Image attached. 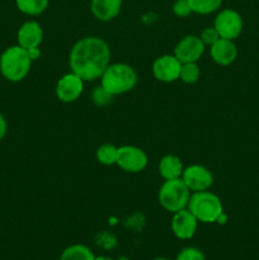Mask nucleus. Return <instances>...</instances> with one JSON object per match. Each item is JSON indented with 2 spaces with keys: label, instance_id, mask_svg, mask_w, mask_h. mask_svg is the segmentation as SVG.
<instances>
[{
  "label": "nucleus",
  "instance_id": "f257e3e1",
  "mask_svg": "<svg viewBox=\"0 0 259 260\" xmlns=\"http://www.w3.org/2000/svg\"><path fill=\"white\" fill-rule=\"evenodd\" d=\"M111 61V48L103 38L84 37L73 46L69 55L71 71L84 81L101 79Z\"/></svg>",
  "mask_w": 259,
  "mask_h": 260
},
{
  "label": "nucleus",
  "instance_id": "f03ea898",
  "mask_svg": "<svg viewBox=\"0 0 259 260\" xmlns=\"http://www.w3.org/2000/svg\"><path fill=\"white\" fill-rule=\"evenodd\" d=\"M136 84V71L132 66L123 62L109 63L101 76V86L112 96L128 93Z\"/></svg>",
  "mask_w": 259,
  "mask_h": 260
},
{
  "label": "nucleus",
  "instance_id": "7ed1b4c3",
  "mask_svg": "<svg viewBox=\"0 0 259 260\" xmlns=\"http://www.w3.org/2000/svg\"><path fill=\"white\" fill-rule=\"evenodd\" d=\"M32 62L25 48L10 46L0 55V73L8 81L19 83L28 75Z\"/></svg>",
  "mask_w": 259,
  "mask_h": 260
},
{
  "label": "nucleus",
  "instance_id": "20e7f679",
  "mask_svg": "<svg viewBox=\"0 0 259 260\" xmlns=\"http://www.w3.org/2000/svg\"><path fill=\"white\" fill-rule=\"evenodd\" d=\"M187 208L195 215L198 222L202 223L217 222L223 215V206L220 197L208 190L192 193Z\"/></svg>",
  "mask_w": 259,
  "mask_h": 260
},
{
  "label": "nucleus",
  "instance_id": "39448f33",
  "mask_svg": "<svg viewBox=\"0 0 259 260\" xmlns=\"http://www.w3.org/2000/svg\"><path fill=\"white\" fill-rule=\"evenodd\" d=\"M190 198V190L182 178L165 180L159 189L157 200L160 206L170 213H175L187 208Z\"/></svg>",
  "mask_w": 259,
  "mask_h": 260
},
{
  "label": "nucleus",
  "instance_id": "423d86ee",
  "mask_svg": "<svg viewBox=\"0 0 259 260\" xmlns=\"http://www.w3.org/2000/svg\"><path fill=\"white\" fill-rule=\"evenodd\" d=\"M213 27L216 28L221 38L234 41L243 32V18L236 10L223 9L216 15Z\"/></svg>",
  "mask_w": 259,
  "mask_h": 260
},
{
  "label": "nucleus",
  "instance_id": "0eeeda50",
  "mask_svg": "<svg viewBox=\"0 0 259 260\" xmlns=\"http://www.w3.org/2000/svg\"><path fill=\"white\" fill-rule=\"evenodd\" d=\"M147 155L140 147L134 145H123L118 147L116 165L126 173H140L147 167Z\"/></svg>",
  "mask_w": 259,
  "mask_h": 260
},
{
  "label": "nucleus",
  "instance_id": "6e6552de",
  "mask_svg": "<svg viewBox=\"0 0 259 260\" xmlns=\"http://www.w3.org/2000/svg\"><path fill=\"white\" fill-rule=\"evenodd\" d=\"M182 179L192 193L208 190L213 184L212 173L206 167L198 164L184 168Z\"/></svg>",
  "mask_w": 259,
  "mask_h": 260
},
{
  "label": "nucleus",
  "instance_id": "1a4fd4ad",
  "mask_svg": "<svg viewBox=\"0 0 259 260\" xmlns=\"http://www.w3.org/2000/svg\"><path fill=\"white\" fill-rule=\"evenodd\" d=\"M205 47L200 36L188 35L177 43L173 55L182 63L197 62L205 53Z\"/></svg>",
  "mask_w": 259,
  "mask_h": 260
},
{
  "label": "nucleus",
  "instance_id": "9d476101",
  "mask_svg": "<svg viewBox=\"0 0 259 260\" xmlns=\"http://www.w3.org/2000/svg\"><path fill=\"white\" fill-rule=\"evenodd\" d=\"M84 91V80L73 71L65 74L56 84L55 93L62 103H73L81 96Z\"/></svg>",
  "mask_w": 259,
  "mask_h": 260
},
{
  "label": "nucleus",
  "instance_id": "9b49d317",
  "mask_svg": "<svg viewBox=\"0 0 259 260\" xmlns=\"http://www.w3.org/2000/svg\"><path fill=\"white\" fill-rule=\"evenodd\" d=\"M182 62L174 55L159 56L152 63V75L161 83H173L180 76Z\"/></svg>",
  "mask_w": 259,
  "mask_h": 260
},
{
  "label": "nucleus",
  "instance_id": "f8f14e48",
  "mask_svg": "<svg viewBox=\"0 0 259 260\" xmlns=\"http://www.w3.org/2000/svg\"><path fill=\"white\" fill-rule=\"evenodd\" d=\"M170 228H172L175 238H178L179 240H189L196 235L198 220L188 208H184V210L173 213Z\"/></svg>",
  "mask_w": 259,
  "mask_h": 260
},
{
  "label": "nucleus",
  "instance_id": "ddd939ff",
  "mask_svg": "<svg viewBox=\"0 0 259 260\" xmlns=\"http://www.w3.org/2000/svg\"><path fill=\"white\" fill-rule=\"evenodd\" d=\"M18 45L25 50L40 47L43 41V29L36 20H28L23 23L17 33Z\"/></svg>",
  "mask_w": 259,
  "mask_h": 260
},
{
  "label": "nucleus",
  "instance_id": "4468645a",
  "mask_svg": "<svg viewBox=\"0 0 259 260\" xmlns=\"http://www.w3.org/2000/svg\"><path fill=\"white\" fill-rule=\"evenodd\" d=\"M212 60L221 66H229L238 57V48L234 41L220 38L210 48Z\"/></svg>",
  "mask_w": 259,
  "mask_h": 260
},
{
  "label": "nucleus",
  "instance_id": "2eb2a0df",
  "mask_svg": "<svg viewBox=\"0 0 259 260\" xmlns=\"http://www.w3.org/2000/svg\"><path fill=\"white\" fill-rule=\"evenodd\" d=\"M122 0H91L90 9L94 17L101 22H109L119 14Z\"/></svg>",
  "mask_w": 259,
  "mask_h": 260
},
{
  "label": "nucleus",
  "instance_id": "dca6fc26",
  "mask_svg": "<svg viewBox=\"0 0 259 260\" xmlns=\"http://www.w3.org/2000/svg\"><path fill=\"white\" fill-rule=\"evenodd\" d=\"M183 170H184L183 162L175 155H165L159 162V174L164 180L182 178Z\"/></svg>",
  "mask_w": 259,
  "mask_h": 260
},
{
  "label": "nucleus",
  "instance_id": "f3484780",
  "mask_svg": "<svg viewBox=\"0 0 259 260\" xmlns=\"http://www.w3.org/2000/svg\"><path fill=\"white\" fill-rule=\"evenodd\" d=\"M95 255L84 244H74L61 253L60 260H94Z\"/></svg>",
  "mask_w": 259,
  "mask_h": 260
},
{
  "label": "nucleus",
  "instance_id": "a211bd4d",
  "mask_svg": "<svg viewBox=\"0 0 259 260\" xmlns=\"http://www.w3.org/2000/svg\"><path fill=\"white\" fill-rule=\"evenodd\" d=\"M19 12L27 15H40L48 8V0H15Z\"/></svg>",
  "mask_w": 259,
  "mask_h": 260
},
{
  "label": "nucleus",
  "instance_id": "6ab92c4d",
  "mask_svg": "<svg viewBox=\"0 0 259 260\" xmlns=\"http://www.w3.org/2000/svg\"><path fill=\"white\" fill-rule=\"evenodd\" d=\"M223 0H188L192 13L207 15L217 12Z\"/></svg>",
  "mask_w": 259,
  "mask_h": 260
},
{
  "label": "nucleus",
  "instance_id": "aec40b11",
  "mask_svg": "<svg viewBox=\"0 0 259 260\" xmlns=\"http://www.w3.org/2000/svg\"><path fill=\"white\" fill-rule=\"evenodd\" d=\"M117 156H118V147L112 144H104L96 149L95 157L99 164L111 167L117 162Z\"/></svg>",
  "mask_w": 259,
  "mask_h": 260
},
{
  "label": "nucleus",
  "instance_id": "412c9836",
  "mask_svg": "<svg viewBox=\"0 0 259 260\" xmlns=\"http://www.w3.org/2000/svg\"><path fill=\"white\" fill-rule=\"evenodd\" d=\"M201 76V69L197 62H187L182 63L180 69L179 79L185 84H195L197 83Z\"/></svg>",
  "mask_w": 259,
  "mask_h": 260
},
{
  "label": "nucleus",
  "instance_id": "4be33fe9",
  "mask_svg": "<svg viewBox=\"0 0 259 260\" xmlns=\"http://www.w3.org/2000/svg\"><path fill=\"white\" fill-rule=\"evenodd\" d=\"M175 260H206L205 254L202 250L195 246H188V248L182 249L178 253Z\"/></svg>",
  "mask_w": 259,
  "mask_h": 260
},
{
  "label": "nucleus",
  "instance_id": "5701e85b",
  "mask_svg": "<svg viewBox=\"0 0 259 260\" xmlns=\"http://www.w3.org/2000/svg\"><path fill=\"white\" fill-rule=\"evenodd\" d=\"M112 98H113V96L109 93H107L102 86L95 88L93 90V93H91V101H93V103L95 104V106L99 107L107 106L108 103H111Z\"/></svg>",
  "mask_w": 259,
  "mask_h": 260
},
{
  "label": "nucleus",
  "instance_id": "b1692460",
  "mask_svg": "<svg viewBox=\"0 0 259 260\" xmlns=\"http://www.w3.org/2000/svg\"><path fill=\"white\" fill-rule=\"evenodd\" d=\"M200 38L202 40V42L205 43V46H210L211 47V46H212L216 41L220 40L221 37L215 27H207L201 32Z\"/></svg>",
  "mask_w": 259,
  "mask_h": 260
},
{
  "label": "nucleus",
  "instance_id": "393cba45",
  "mask_svg": "<svg viewBox=\"0 0 259 260\" xmlns=\"http://www.w3.org/2000/svg\"><path fill=\"white\" fill-rule=\"evenodd\" d=\"M173 13L178 18H185L192 13L188 0H175L173 4Z\"/></svg>",
  "mask_w": 259,
  "mask_h": 260
},
{
  "label": "nucleus",
  "instance_id": "a878e982",
  "mask_svg": "<svg viewBox=\"0 0 259 260\" xmlns=\"http://www.w3.org/2000/svg\"><path fill=\"white\" fill-rule=\"evenodd\" d=\"M8 132V123H7V119L5 117L3 116V113L0 112V141L5 137Z\"/></svg>",
  "mask_w": 259,
  "mask_h": 260
},
{
  "label": "nucleus",
  "instance_id": "bb28decb",
  "mask_svg": "<svg viewBox=\"0 0 259 260\" xmlns=\"http://www.w3.org/2000/svg\"><path fill=\"white\" fill-rule=\"evenodd\" d=\"M27 51H28V55H29L30 60H32V61L38 60V58L41 57V50H40V47L30 48V50H27Z\"/></svg>",
  "mask_w": 259,
  "mask_h": 260
},
{
  "label": "nucleus",
  "instance_id": "cd10ccee",
  "mask_svg": "<svg viewBox=\"0 0 259 260\" xmlns=\"http://www.w3.org/2000/svg\"><path fill=\"white\" fill-rule=\"evenodd\" d=\"M94 260H113V259L109 258V256H107V255H99V256H95Z\"/></svg>",
  "mask_w": 259,
  "mask_h": 260
},
{
  "label": "nucleus",
  "instance_id": "c85d7f7f",
  "mask_svg": "<svg viewBox=\"0 0 259 260\" xmlns=\"http://www.w3.org/2000/svg\"><path fill=\"white\" fill-rule=\"evenodd\" d=\"M117 260H131V259L127 258V256H121V258H118Z\"/></svg>",
  "mask_w": 259,
  "mask_h": 260
},
{
  "label": "nucleus",
  "instance_id": "c756f323",
  "mask_svg": "<svg viewBox=\"0 0 259 260\" xmlns=\"http://www.w3.org/2000/svg\"><path fill=\"white\" fill-rule=\"evenodd\" d=\"M154 260H170V259H168V258H155Z\"/></svg>",
  "mask_w": 259,
  "mask_h": 260
}]
</instances>
